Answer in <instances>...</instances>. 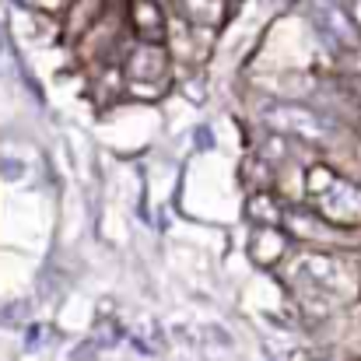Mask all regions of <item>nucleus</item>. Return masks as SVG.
<instances>
[{
    "label": "nucleus",
    "mask_w": 361,
    "mask_h": 361,
    "mask_svg": "<svg viewBox=\"0 0 361 361\" xmlns=\"http://www.w3.org/2000/svg\"><path fill=\"white\" fill-rule=\"evenodd\" d=\"M165 71H169V56L158 42H140L126 60V74L133 81H161Z\"/></svg>",
    "instance_id": "obj_1"
},
{
    "label": "nucleus",
    "mask_w": 361,
    "mask_h": 361,
    "mask_svg": "<svg viewBox=\"0 0 361 361\" xmlns=\"http://www.w3.org/2000/svg\"><path fill=\"white\" fill-rule=\"evenodd\" d=\"M179 7L193 25H218L228 11V0H179Z\"/></svg>",
    "instance_id": "obj_3"
},
{
    "label": "nucleus",
    "mask_w": 361,
    "mask_h": 361,
    "mask_svg": "<svg viewBox=\"0 0 361 361\" xmlns=\"http://www.w3.org/2000/svg\"><path fill=\"white\" fill-rule=\"evenodd\" d=\"M130 18H133V28L144 42H161L169 25H165V14L154 0H133L130 4Z\"/></svg>",
    "instance_id": "obj_2"
}]
</instances>
